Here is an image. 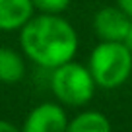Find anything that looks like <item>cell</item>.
<instances>
[{"instance_id":"obj_1","label":"cell","mask_w":132,"mask_h":132,"mask_svg":"<svg viewBox=\"0 0 132 132\" xmlns=\"http://www.w3.org/2000/svg\"><path fill=\"white\" fill-rule=\"evenodd\" d=\"M20 45L31 62L53 70L76 56L78 35L60 14H33L20 29Z\"/></svg>"},{"instance_id":"obj_2","label":"cell","mask_w":132,"mask_h":132,"mask_svg":"<svg viewBox=\"0 0 132 132\" xmlns=\"http://www.w3.org/2000/svg\"><path fill=\"white\" fill-rule=\"evenodd\" d=\"M89 68L95 86L103 89L122 86L132 72V53L124 41H101L89 54Z\"/></svg>"},{"instance_id":"obj_3","label":"cell","mask_w":132,"mask_h":132,"mask_svg":"<svg viewBox=\"0 0 132 132\" xmlns=\"http://www.w3.org/2000/svg\"><path fill=\"white\" fill-rule=\"evenodd\" d=\"M95 80L89 68L70 60L53 68L51 74V89L62 105L82 107L89 103L95 93Z\"/></svg>"},{"instance_id":"obj_4","label":"cell","mask_w":132,"mask_h":132,"mask_svg":"<svg viewBox=\"0 0 132 132\" xmlns=\"http://www.w3.org/2000/svg\"><path fill=\"white\" fill-rule=\"evenodd\" d=\"M66 113L56 103H41L25 117L21 132H66Z\"/></svg>"},{"instance_id":"obj_5","label":"cell","mask_w":132,"mask_h":132,"mask_svg":"<svg viewBox=\"0 0 132 132\" xmlns=\"http://www.w3.org/2000/svg\"><path fill=\"white\" fill-rule=\"evenodd\" d=\"M132 20L119 6H103L93 16V31L101 41H124Z\"/></svg>"},{"instance_id":"obj_6","label":"cell","mask_w":132,"mask_h":132,"mask_svg":"<svg viewBox=\"0 0 132 132\" xmlns=\"http://www.w3.org/2000/svg\"><path fill=\"white\" fill-rule=\"evenodd\" d=\"M33 14L31 0H0V31H20Z\"/></svg>"},{"instance_id":"obj_7","label":"cell","mask_w":132,"mask_h":132,"mask_svg":"<svg viewBox=\"0 0 132 132\" xmlns=\"http://www.w3.org/2000/svg\"><path fill=\"white\" fill-rule=\"evenodd\" d=\"M25 74V62L21 54L14 49L2 47L0 49V82L2 84H16Z\"/></svg>"},{"instance_id":"obj_8","label":"cell","mask_w":132,"mask_h":132,"mask_svg":"<svg viewBox=\"0 0 132 132\" xmlns=\"http://www.w3.org/2000/svg\"><path fill=\"white\" fill-rule=\"evenodd\" d=\"M66 132H113L109 119L99 111H84L68 120Z\"/></svg>"},{"instance_id":"obj_9","label":"cell","mask_w":132,"mask_h":132,"mask_svg":"<svg viewBox=\"0 0 132 132\" xmlns=\"http://www.w3.org/2000/svg\"><path fill=\"white\" fill-rule=\"evenodd\" d=\"M31 4L39 14H62L70 6V0H31Z\"/></svg>"},{"instance_id":"obj_10","label":"cell","mask_w":132,"mask_h":132,"mask_svg":"<svg viewBox=\"0 0 132 132\" xmlns=\"http://www.w3.org/2000/svg\"><path fill=\"white\" fill-rule=\"evenodd\" d=\"M117 6L132 20V0H117Z\"/></svg>"},{"instance_id":"obj_11","label":"cell","mask_w":132,"mask_h":132,"mask_svg":"<svg viewBox=\"0 0 132 132\" xmlns=\"http://www.w3.org/2000/svg\"><path fill=\"white\" fill-rule=\"evenodd\" d=\"M0 132H21V130L8 120H0Z\"/></svg>"},{"instance_id":"obj_12","label":"cell","mask_w":132,"mask_h":132,"mask_svg":"<svg viewBox=\"0 0 132 132\" xmlns=\"http://www.w3.org/2000/svg\"><path fill=\"white\" fill-rule=\"evenodd\" d=\"M124 45L130 49V53H132V23H130V29H128V33H126V39H124Z\"/></svg>"}]
</instances>
